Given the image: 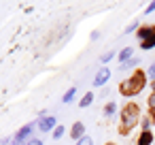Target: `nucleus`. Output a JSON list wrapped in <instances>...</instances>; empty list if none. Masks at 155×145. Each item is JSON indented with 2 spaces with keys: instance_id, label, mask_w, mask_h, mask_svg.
Segmentation results:
<instances>
[{
  "instance_id": "412c9836",
  "label": "nucleus",
  "mask_w": 155,
  "mask_h": 145,
  "mask_svg": "<svg viewBox=\"0 0 155 145\" xmlns=\"http://www.w3.org/2000/svg\"><path fill=\"white\" fill-rule=\"evenodd\" d=\"M136 26H138V22H132V24H130V26H127V28H125V32H132V30H134V28H136ZM136 30H138V28H136Z\"/></svg>"
},
{
  "instance_id": "0eeeda50",
  "label": "nucleus",
  "mask_w": 155,
  "mask_h": 145,
  "mask_svg": "<svg viewBox=\"0 0 155 145\" xmlns=\"http://www.w3.org/2000/svg\"><path fill=\"white\" fill-rule=\"evenodd\" d=\"M32 124H26V126H21L19 130H17V134H15V143H24L28 136H30V132H32Z\"/></svg>"
},
{
  "instance_id": "4468645a",
  "label": "nucleus",
  "mask_w": 155,
  "mask_h": 145,
  "mask_svg": "<svg viewBox=\"0 0 155 145\" xmlns=\"http://www.w3.org/2000/svg\"><path fill=\"white\" fill-rule=\"evenodd\" d=\"M74 92H77V90H74V88H70V90L64 94V98H62V100H64V102H70V100L74 98Z\"/></svg>"
},
{
  "instance_id": "2eb2a0df",
  "label": "nucleus",
  "mask_w": 155,
  "mask_h": 145,
  "mask_svg": "<svg viewBox=\"0 0 155 145\" xmlns=\"http://www.w3.org/2000/svg\"><path fill=\"white\" fill-rule=\"evenodd\" d=\"M136 62H138V60H134V58H132V60H127V62H125V64H121V66H119V68H121V71H127V68H132V66H134V64H136Z\"/></svg>"
},
{
  "instance_id": "1a4fd4ad",
  "label": "nucleus",
  "mask_w": 155,
  "mask_h": 145,
  "mask_svg": "<svg viewBox=\"0 0 155 145\" xmlns=\"http://www.w3.org/2000/svg\"><path fill=\"white\" fill-rule=\"evenodd\" d=\"M151 124H155V109H149L147 111V119L142 122V130H149Z\"/></svg>"
},
{
  "instance_id": "6e6552de",
  "label": "nucleus",
  "mask_w": 155,
  "mask_h": 145,
  "mask_svg": "<svg viewBox=\"0 0 155 145\" xmlns=\"http://www.w3.org/2000/svg\"><path fill=\"white\" fill-rule=\"evenodd\" d=\"M153 132L151 130H142L140 132V136H138V141H136V145H153Z\"/></svg>"
},
{
  "instance_id": "aec40b11",
  "label": "nucleus",
  "mask_w": 155,
  "mask_h": 145,
  "mask_svg": "<svg viewBox=\"0 0 155 145\" xmlns=\"http://www.w3.org/2000/svg\"><path fill=\"white\" fill-rule=\"evenodd\" d=\"M26 145H43V141H41V139H30Z\"/></svg>"
},
{
  "instance_id": "f8f14e48",
  "label": "nucleus",
  "mask_w": 155,
  "mask_h": 145,
  "mask_svg": "<svg viewBox=\"0 0 155 145\" xmlns=\"http://www.w3.org/2000/svg\"><path fill=\"white\" fill-rule=\"evenodd\" d=\"M115 109H117V105H115V102H108V105L104 107V115H106V117H110V115L115 113Z\"/></svg>"
},
{
  "instance_id": "7ed1b4c3",
  "label": "nucleus",
  "mask_w": 155,
  "mask_h": 145,
  "mask_svg": "<svg viewBox=\"0 0 155 145\" xmlns=\"http://www.w3.org/2000/svg\"><path fill=\"white\" fill-rule=\"evenodd\" d=\"M138 39H140V49H153L155 47V24H147V26H140L136 30Z\"/></svg>"
},
{
  "instance_id": "ddd939ff",
  "label": "nucleus",
  "mask_w": 155,
  "mask_h": 145,
  "mask_svg": "<svg viewBox=\"0 0 155 145\" xmlns=\"http://www.w3.org/2000/svg\"><path fill=\"white\" fill-rule=\"evenodd\" d=\"M110 58H115V49H108L100 60H102V64H106V62H110Z\"/></svg>"
},
{
  "instance_id": "4be33fe9",
  "label": "nucleus",
  "mask_w": 155,
  "mask_h": 145,
  "mask_svg": "<svg viewBox=\"0 0 155 145\" xmlns=\"http://www.w3.org/2000/svg\"><path fill=\"white\" fill-rule=\"evenodd\" d=\"M153 11H155V0L149 5V9H144V13H153Z\"/></svg>"
},
{
  "instance_id": "6ab92c4d",
  "label": "nucleus",
  "mask_w": 155,
  "mask_h": 145,
  "mask_svg": "<svg viewBox=\"0 0 155 145\" xmlns=\"http://www.w3.org/2000/svg\"><path fill=\"white\" fill-rule=\"evenodd\" d=\"M147 75H149V77H151V79L155 81V62H153V64H151V66L147 68Z\"/></svg>"
},
{
  "instance_id": "f03ea898",
  "label": "nucleus",
  "mask_w": 155,
  "mask_h": 145,
  "mask_svg": "<svg viewBox=\"0 0 155 145\" xmlns=\"http://www.w3.org/2000/svg\"><path fill=\"white\" fill-rule=\"evenodd\" d=\"M138 122H140V107H138V102L130 100V102H125V105L121 107L117 132H119L121 136H127V134L132 132V128H136Z\"/></svg>"
},
{
  "instance_id": "20e7f679",
  "label": "nucleus",
  "mask_w": 155,
  "mask_h": 145,
  "mask_svg": "<svg viewBox=\"0 0 155 145\" xmlns=\"http://www.w3.org/2000/svg\"><path fill=\"white\" fill-rule=\"evenodd\" d=\"M38 128H41L43 132H49L51 128L55 130V128H58L55 117H53V115H43V117H41V122H38Z\"/></svg>"
},
{
  "instance_id": "9b49d317",
  "label": "nucleus",
  "mask_w": 155,
  "mask_h": 145,
  "mask_svg": "<svg viewBox=\"0 0 155 145\" xmlns=\"http://www.w3.org/2000/svg\"><path fill=\"white\" fill-rule=\"evenodd\" d=\"M91 102H94V94H91V92H85V96L79 100V107H81V109H85V107H89Z\"/></svg>"
},
{
  "instance_id": "f257e3e1",
  "label": "nucleus",
  "mask_w": 155,
  "mask_h": 145,
  "mask_svg": "<svg viewBox=\"0 0 155 145\" xmlns=\"http://www.w3.org/2000/svg\"><path fill=\"white\" fill-rule=\"evenodd\" d=\"M147 79H149V75H147L142 68L132 71V75L125 77V79L119 83V92H121V96H125V98L138 96V94L147 88Z\"/></svg>"
},
{
  "instance_id": "a211bd4d",
  "label": "nucleus",
  "mask_w": 155,
  "mask_h": 145,
  "mask_svg": "<svg viewBox=\"0 0 155 145\" xmlns=\"http://www.w3.org/2000/svg\"><path fill=\"white\" fill-rule=\"evenodd\" d=\"M77 145H94V141H91V136H83L81 141H77Z\"/></svg>"
},
{
  "instance_id": "f3484780",
  "label": "nucleus",
  "mask_w": 155,
  "mask_h": 145,
  "mask_svg": "<svg viewBox=\"0 0 155 145\" xmlns=\"http://www.w3.org/2000/svg\"><path fill=\"white\" fill-rule=\"evenodd\" d=\"M147 105H149V109H155V90H153V94H149Z\"/></svg>"
},
{
  "instance_id": "39448f33",
  "label": "nucleus",
  "mask_w": 155,
  "mask_h": 145,
  "mask_svg": "<svg viewBox=\"0 0 155 145\" xmlns=\"http://www.w3.org/2000/svg\"><path fill=\"white\" fill-rule=\"evenodd\" d=\"M70 136H72L74 141H81L83 136H87V134H85V124H83V122H74L72 128H70Z\"/></svg>"
},
{
  "instance_id": "5701e85b",
  "label": "nucleus",
  "mask_w": 155,
  "mask_h": 145,
  "mask_svg": "<svg viewBox=\"0 0 155 145\" xmlns=\"http://www.w3.org/2000/svg\"><path fill=\"white\" fill-rule=\"evenodd\" d=\"M106 145H115V143H113V141H108V143H106Z\"/></svg>"
},
{
  "instance_id": "dca6fc26",
  "label": "nucleus",
  "mask_w": 155,
  "mask_h": 145,
  "mask_svg": "<svg viewBox=\"0 0 155 145\" xmlns=\"http://www.w3.org/2000/svg\"><path fill=\"white\" fill-rule=\"evenodd\" d=\"M62 136H64V126H58L53 130V139H62Z\"/></svg>"
},
{
  "instance_id": "9d476101",
  "label": "nucleus",
  "mask_w": 155,
  "mask_h": 145,
  "mask_svg": "<svg viewBox=\"0 0 155 145\" xmlns=\"http://www.w3.org/2000/svg\"><path fill=\"white\" fill-rule=\"evenodd\" d=\"M132 54H134V47H125V49H121V51H119V60L125 64L127 60H132Z\"/></svg>"
},
{
  "instance_id": "423d86ee",
  "label": "nucleus",
  "mask_w": 155,
  "mask_h": 145,
  "mask_svg": "<svg viewBox=\"0 0 155 145\" xmlns=\"http://www.w3.org/2000/svg\"><path fill=\"white\" fill-rule=\"evenodd\" d=\"M110 79V71L106 68V66H102L98 73H96V79H94V85H102V83H106Z\"/></svg>"
}]
</instances>
